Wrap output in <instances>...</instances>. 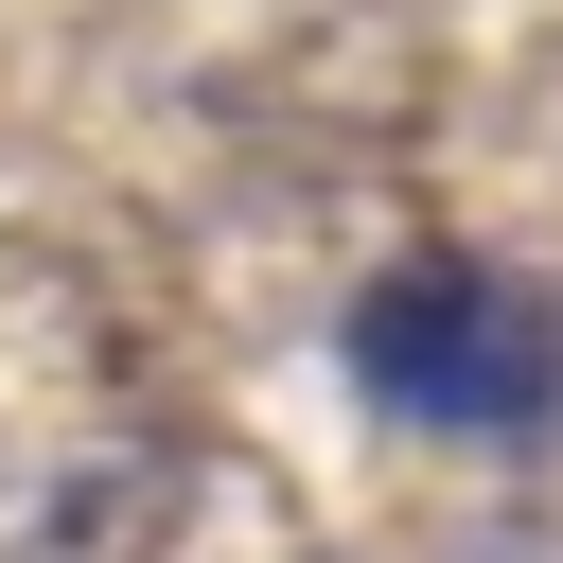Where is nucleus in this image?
I'll use <instances>...</instances> for the list:
<instances>
[{
	"label": "nucleus",
	"mask_w": 563,
	"mask_h": 563,
	"mask_svg": "<svg viewBox=\"0 0 563 563\" xmlns=\"http://www.w3.org/2000/svg\"><path fill=\"white\" fill-rule=\"evenodd\" d=\"M352 387L405 405V422H457V440H510L563 405V299L475 264V246H422L352 299Z\"/></svg>",
	"instance_id": "obj_1"
}]
</instances>
